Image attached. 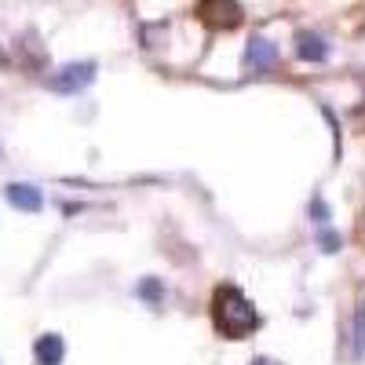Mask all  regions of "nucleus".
<instances>
[{
	"mask_svg": "<svg viewBox=\"0 0 365 365\" xmlns=\"http://www.w3.org/2000/svg\"><path fill=\"white\" fill-rule=\"evenodd\" d=\"M212 322L227 340H245L259 325V314L237 285H220L216 296H212Z\"/></svg>",
	"mask_w": 365,
	"mask_h": 365,
	"instance_id": "1",
	"label": "nucleus"
},
{
	"mask_svg": "<svg viewBox=\"0 0 365 365\" xmlns=\"http://www.w3.org/2000/svg\"><path fill=\"white\" fill-rule=\"evenodd\" d=\"M91 81H96V63H70L58 73H51L48 88L58 91V96H77V91H84Z\"/></svg>",
	"mask_w": 365,
	"mask_h": 365,
	"instance_id": "2",
	"label": "nucleus"
},
{
	"mask_svg": "<svg viewBox=\"0 0 365 365\" xmlns=\"http://www.w3.org/2000/svg\"><path fill=\"white\" fill-rule=\"evenodd\" d=\"M245 66L252 73H267L278 66V44H270L267 37H252L249 48H245Z\"/></svg>",
	"mask_w": 365,
	"mask_h": 365,
	"instance_id": "3",
	"label": "nucleus"
},
{
	"mask_svg": "<svg viewBox=\"0 0 365 365\" xmlns=\"http://www.w3.org/2000/svg\"><path fill=\"white\" fill-rule=\"evenodd\" d=\"M4 201L19 212H41L44 208V194L34 187V182H8L4 187Z\"/></svg>",
	"mask_w": 365,
	"mask_h": 365,
	"instance_id": "4",
	"label": "nucleus"
},
{
	"mask_svg": "<svg viewBox=\"0 0 365 365\" xmlns=\"http://www.w3.org/2000/svg\"><path fill=\"white\" fill-rule=\"evenodd\" d=\"M201 15H205V22L208 26H223V29H230V26H237L241 22V8L234 4V0H201Z\"/></svg>",
	"mask_w": 365,
	"mask_h": 365,
	"instance_id": "5",
	"label": "nucleus"
},
{
	"mask_svg": "<svg viewBox=\"0 0 365 365\" xmlns=\"http://www.w3.org/2000/svg\"><path fill=\"white\" fill-rule=\"evenodd\" d=\"M296 55L303 63H325L329 58V44L322 34H311V29H299L296 34Z\"/></svg>",
	"mask_w": 365,
	"mask_h": 365,
	"instance_id": "6",
	"label": "nucleus"
},
{
	"mask_svg": "<svg viewBox=\"0 0 365 365\" xmlns=\"http://www.w3.org/2000/svg\"><path fill=\"white\" fill-rule=\"evenodd\" d=\"M34 358H37V365H63V358H66L63 336H58V332H44V336H37Z\"/></svg>",
	"mask_w": 365,
	"mask_h": 365,
	"instance_id": "7",
	"label": "nucleus"
},
{
	"mask_svg": "<svg viewBox=\"0 0 365 365\" xmlns=\"http://www.w3.org/2000/svg\"><path fill=\"white\" fill-rule=\"evenodd\" d=\"M351 358L361 361L365 358V299L358 303L354 311V329H351Z\"/></svg>",
	"mask_w": 365,
	"mask_h": 365,
	"instance_id": "8",
	"label": "nucleus"
},
{
	"mask_svg": "<svg viewBox=\"0 0 365 365\" xmlns=\"http://www.w3.org/2000/svg\"><path fill=\"white\" fill-rule=\"evenodd\" d=\"M135 296H139V299H146L150 307H158V303L165 299V285H161L158 278H143V282L135 285Z\"/></svg>",
	"mask_w": 365,
	"mask_h": 365,
	"instance_id": "9",
	"label": "nucleus"
},
{
	"mask_svg": "<svg viewBox=\"0 0 365 365\" xmlns=\"http://www.w3.org/2000/svg\"><path fill=\"white\" fill-rule=\"evenodd\" d=\"M307 216H311L318 227H325V223L332 220V212H329V205H325L322 197H311V205H307Z\"/></svg>",
	"mask_w": 365,
	"mask_h": 365,
	"instance_id": "10",
	"label": "nucleus"
},
{
	"mask_svg": "<svg viewBox=\"0 0 365 365\" xmlns=\"http://www.w3.org/2000/svg\"><path fill=\"white\" fill-rule=\"evenodd\" d=\"M318 245H322V252H336V249L344 245V237H340L336 230H329V227H322V234H318Z\"/></svg>",
	"mask_w": 365,
	"mask_h": 365,
	"instance_id": "11",
	"label": "nucleus"
},
{
	"mask_svg": "<svg viewBox=\"0 0 365 365\" xmlns=\"http://www.w3.org/2000/svg\"><path fill=\"white\" fill-rule=\"evenodd\" d=\"M252 365H278V361H274V358H256Z\"/></svg>",
	"mask_w": 365,
	"mask_h": 365,
	"instance_id": "12",
	"label": "nucleus"
}]
</instances>
